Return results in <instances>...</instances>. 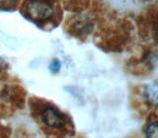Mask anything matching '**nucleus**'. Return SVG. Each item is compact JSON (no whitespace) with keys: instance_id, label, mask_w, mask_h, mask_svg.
<instances>
[{"instance_id":"f257e3e1","label":"nucleus","mask_w":158,"mask_h":138,"mask_svg":"<svg viewBox=\"0 0 158 138\" xmlns=\"http://www.w3.org/2000/svg\"><path fill=\"white\" fill-rule=\"evenodd\" d=\"M36 120L47 134L64 137L73 135L74 133L70 118L51 104H44L40 107Z\"/></svg>"},{"instance_id":"f03ea898","label":"nucleus","mask_w":158,"mask_h":138,"mask_svg":"<svg viewBox=\"0 0 158 138\" xmlns=\"http://www.w3.org/2000/svg\"><path fill=\"white\" fill-rule=\"evenodd\" d=\"M27 13L35 20H46L53 13L52 5L44 0H32L26 6Z\"/></svg>"},{"instance_id":"7ed1b4c3","label":"nucleus","mask_w":158,"mask_h":138,"mask_svg":"<svg viewBox=\"0 0 158 138\" xmlns=\"http://www.w3.org/2000/svg\"><path fill=\"white\" fill-rule=\"evenodd\" d=\"M146 138H158L157 134V120L155 117L150 118L145 128Z\"/></svg>"},{"instance_id":"20e7f679","label":"nucleus","mask_w":158,"mask_h":138,"mask_svg":"<svg viewBox=\"0 0 158 138\" xmlns=\"http://www.w3.org/2000/svg\"><path fill=\"white\" fill-rule=\"evenodd\" d=\"M49 68L52 72H57L59 69H60V62H59L57 59H54V60L51 63Z\"/></svg>"}]
</instances>
